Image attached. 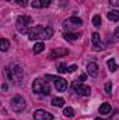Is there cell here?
I'll return each instance as SVG.
<instances>
[{
  "label": "cell",
  "instance_id": "obj_1",
  "mask_svg": "<svg viewBox=\"0 0 119 120\" xmlns=\"http://www.w3.org/2000/svg\"><path fill=\"white\" fill-rule=\"evenodd\" d=\"M52 35H53V30L51 27H42V25H35L28 34L31 41L49 39V38H52Z\"/></svg>",
  "mask_w": 119,
  "mask_h": 120
},
{
  "label": "cell",
  "instance_id": "obj_2",
  "mask_svg": "<svg viewBox=\"0 0 119 120\" xmlns=\"http://www.w3.org/2000/svg\"><path fill=\"white\" fill-rule=\"evenodd\" d=\"M32 91L35 94H41V95H49L51 92V85L46 80L42 78H36L32 84Z\"/></svg>",
  "mask_w": 119,
  "mask_h": 120
},
{
  "label": "cell",
  "instance_id": "obj_3",
  "mask_svg": "<svg viewBox=\"0 0 119 120\" xmlns=\"http://www.w3.org/2000/svg\"><path fill=\"white\" fill-rule=\"evenodd\" d=\"M8 74V78L14 82V84H20L24 78V71L20 66L14 64V66H10V71L7 73Z\"/></svg>",
  "mask_w": 119,
  "mask_h": 120
},
{
  "label": "cell",
  "instance_id": "obj_4",
  "mask_svg": "<svg viewBox=\"0 0 119 120\" xmlns=\"http://www.w3.org/2000/svg\"><path fill=\"white\" fill-rule=\"evenodd\" d=\"M31 24H32V18L30 15H20L17 18V30L21 34H30L28 27Z\"/></svg>",
  "mask_w": 119,
  "mask_h": 120
},
{
  "label": "cell",
  "instance_id": "obj_5",
  "mask_svg": "<svg viewBox=\"0 0 119 120\" xmlns=\"http://www.w3.org/2000/svg\"><path fill=\"white\" fill-rule=\"evenodd\" d=\"M81 24H83V21L79 17H70V18L64 20L62 25H63L64 30H67V32H70V31H74V30H77L79 27H81Z\"/></svg>",
  "mask_w": 119,
  "mask_h": 120
},
{
  "label": "cell",
  "instance_id": "obj_6",
  "mask_svg": "<svg viewBox=\"0 0 119 120\" xmlns=\"http://www.w3.org/2000/svg\"><path fill=\"white\" fill-rule=\"evenodd\" d=\"M11 109L14 112H23L25 109V99L21 96V95H16L13 99H11Z\"/></svg>",
  "mask_w": 119,
  "mask_h": 120
},
{
  "label": "cell",
  "instance_id": "obj_7",
  "mask_svg": "<svg viewBox=\"0 0 119 120\" xmlns=\"http://www.w3.org/2000/svg\"><path fill=\"white\" fill-rule=\"evenodd\" d=\"M46 78H49V80H53V82H55V88L60 92H63V91L67 90V81L64 80V78H60V77H52V75H48Z\"/></svg>",
  "mask_w": 119,
  "mask_h": 120
},
{
  "label": "cell",
  "instance_id": "obj_8",
  "mask_svg": "<svg viewBox=\"0 0 119 120\" xmlns=\"http://www.w3.org/2000/svg\"><path fill=\"white\" fill-rule=\"evenodd\" d=\"M34 120H53V115L44 109H38L34 112Z\"/></svg>",
  "mask_w": 119,
  "mask_h": 120
},
{
  "label": "cell",
  "instance_id": "obj_9",
  "mask_svg": "<svg viewBox=\"0 0 119 120\" xmlns=\"http://www.w3.org/2000/svg\"><path fill=\"white\" fill-rule=\"evenodd\" d=\"M91 42H92V46H94L95 50H104V49H105V45H104V42L101 41V38H99V35H98L97 32L92 34Z\"/></svg>",
  "mask_w": 119,
  "mask_h": 120
},
{
  "label": "cell",
  "instance_id": "obj_10",
  "mask_svg": "<svg viewBox=\"0 0 119 120\" xmlns=\"http://www.w3.org/2000/svg\"><path fill=\"white\" fill-rule=\"evenodd\" d=\"M56 67H58V71H59V73H73V71L77 70V66H76V64L67 66V64H64V63H58Z\"/></svg>",
  "mask_w": 119,
  "mask_h": 120
},
{
  "label": "cell",
  "instance_id": "obj_11",
  "mask_svg": "<svg viewBox=\"0 0 119 120\" xmlns=\"http://www.w3.org/2000/svg\"><path fill=\"white\" fill-rule=\"evenodd\" d=\"M74 90H76L77 94H80V95H83V96H88L90 92H91L90 87L84 85V84H81V82H79V84L76 82V84H74Z\"/></svg>",
  "mask_w": 119,
  "mask_h": 120
},
{
  "label": "cell",
  "instance_id": "obj_12",
  "mask_svg": "<svg viewBox=\"0 0 119 120\" xmlns=\"http://www.w3.org/2000/svg\"><path fill=\"white\" fill-rule=\"evenodd\" d=\"M31 6L34 8H46L51 6V0H34Z\"/></svg>",
  "mask_w": 119,
  "mask_h": 120
},
{
  "label": "cell",
  "instance_id": "obj_13",
  "mask_svg": "<svg viewBox=\"0 0 119 120\" xmlns=\"http://www.w3.org/2000/svg\"><path fill=\"white\" fill-rule=\"evenodd\" d=\"M98 71H99V68H98V64H97V63H88V66H87V73H88L91 77H97V75H98Z\"/></svg>",
  "mask_w": 119,
  "mask_h": 120
},
{
  "label": "cell",
  "instance_id": "obj_14",
  "mask_svg": "<svg viewBox=\"0 0 119 120\" xmlns=\"http://www.w3.org/2000/svg\"><path fill=\"white\" fill-rule=\"evenodd\" d=\"M98 112H99L101 115H108V113L111 112V105H109L108 102H104V103H102V105L99 106Z\"/></svg>",
  "mask_w": 119,
  "mask_h": 120
},
{
  "label": "cell",
  "instance_id": "obj_15",
  "mask_svg": "<svg viewBox=\"0 0 119 120\" xmlns=\"http://www.w3.org/2000/svg\"><path fill=\"white\" fill-rule=\"evenodd\" d=\"M67 53H69L67 49H55L51 53V57H62V56H66Z\"/></svg>",
  "mask_w": 119,
  "mask_h": 120
},
{
  "label": "cell",
  "instance_id": "obj_16",
  "mask_svg": "<svg viewBox=\"0 0 119 120\" xmlns=\"http://www.w3.org/2000/svg\"><path fill=\"white\" fill-rule=\"evenodd\" d=\"M63 38H64L66 41H69V42H74L76 39H79V34H73V32H66V34L63 35Z\"/></svg>",
  "mask_w": 119,
  "mask_h": 120
},
{
  "label": "cell",
  "instance_id": "obj_17",
  "mask_svg": "<svg viewBox=\"0 0 119 120\" xmlns=\"http://www.w3.org/2000/svg\"><path fill=\"white\" fill-rule=\"evenodd\" d=\"M108 18L111 21H119V11L118 10H112L108 13Z\"/></svg>",
  "mask_w": 119,
  "mask_h": 120
},
{
  "label": "cell",
  "instance_id": "obj_18",
  "mask_svg": "<svg viewBox=\"0 0 119 120\" xmlns=\"http://www.w3.org/2000/svg\"><path fill=\"white\" fill-rule=\"evenodd\" d=\"M0 49H1L3 52H7V50L10 49V43H8V41H7L6 38H3V39L0 41Z\"/></svg>",
  "mask_w": 119,
  "mask_h": 120
},
{
  "label": "cell",
  "instance_id": "obj_19",
  "mask_svg": "<svg viewBox=\"0 0 119 120\" xmlns=\"http://www.w3.org/2000/svg\"><path fill=\"white\" fill-rule=\"evenodd\" d=\"M63 105H64V99H63V98H53V99H52V106L62 108Z\"/></svg>",
  "mask_w": 119,
  "mask_h": 120
},
{
  "label": "cell",
  "instance_id": "obj_20",
  "mask_svg": "<svg viewBox=\"0 0 119 120\" xmlns=\"http://www.w3.org/2000/svg\"><path fill=\"white\" fill-rule=\"evenodd\" d=\"M108 68H109V71H116V70H118V64H116L115 59L108 60Z\"/></svg>",
  "mask_w": 119,
  "mask_h": 120
},
{
  "label": "cell",
  "instance_id": "obj_21",
  "mask_svg": "<svg viewBox=\"0 0 119 120\" xmlns=\"http://www.w3.org/2000/svg\"><path fill=\"white\" fill-rule=\"evenodd\" d=\"M44 49H45V45L42 42H38V43L34 45V53H41Z\"/></svg>",
  "mask_w": 119,
  "mask_h": 120
},
{
  "label": "cell",
  "instance_id": "obj_22",
  "mask_svg": "<svg viewBox=\"0 0 119 120\" xmlns=\"http://www.w3.org/2000/svg\"><path fill=\"white\" fill-rule=\"evenodd\" d=\"M101 17L99 15H94L92 17V24H94V27H101Z\"/></svg>",
  "mask_w": 119,
  "mask_h": 120
},
{
  "label": "cell",
  "instance_id": "obj_23",
  "mask_svg": "<svg viewBox=\"0 0 119 120\" xmlns=\"http://www.w3.org/2000/svg\"><path fill=\"white\" fill-rule=\"evenodd\" d=\"M63 113H64V116H67V117H73V115H74V110L71 109V108H64V110H63Z\"/></svg>",
  "mask_w": 119,
  "mask_h": 120
},
{
  "label": "cell",
  "instance_id": "obj_24",
  "mask_svg": "<svg viewBox=\"0 0 119 120\" xmlns=\"http://www.w3.org/2000/svg\"><path fill=\"white\" fill-rule=\"evenodd\" d=\"M16 3H17L18 6H21V7H25V6L28 4V0H16Z\"/></svg>",
  "mask_w": 119,
  "mask_h": 120
},
{
  "label": "cell",
  "instance_id": "obj_25",
  "mask_svg": "<svg viewBox=\"0 0 119 120\" xmlns=\"http://www.w3.org/2000/svg\"><path fill=\"white\" fill-rule=\"evenodd\" d=\"M105 91H107V94H111L112 92V84L111 82H107L105 84Z\"/></svg>",
  "mask_w": 119,
  "mask_h": 120
},
{
  "label": "cell",
  "instance_id": "obj_26",
  "mask_svg": "<svg viewBox=\"0 0 119 120\" xmlns=\"http://www.w3.org/2000/svg\"><path fill=\"white\" fill-rule=\"evenodd\" d=\"M109 3H111L114 7H119V0H109Z\"/></svg>",
  "mask_w": 119,
  "mask_h": 120
},
{
  "label": "cell",
  "instance_id": "obj_27",
  "mask_svg": "<svg viewBox=\"0 0 119 120\" xmlns=\"http://www.w3.org/2000/svg\"><path fill=\"white\" fill-rule=\"evenodd\" d=\"M114 38H115V39H118V38H119V27L114 31Z\"/></svg>",
  "mask_w": 119,
  "mask_h": 120
},
{
  "label": "cell",
  "instance_id": "obj_28",
  "mask_svg": "<svg viewBox=\"0 0 119 120\" xmlns=\"http://www.w3.org/2000/svg\"><path fill=\"white\" fill-rule=\"evenodd\" d=\"M79 80H80L81 82H83V81H86V80H87V74H81V75L79 77Z\"/></svg>",
  "mask_w": 119,
  "mask_h": 120
},
{
  "label": "cell",
  "instance_id": "obj_29",
  "mask_svg": "<svg viewBox=\"0 0 119 120\" xmlns=\"http://www.w3.org/2000/svg\"><path fill=\"white\" fill-rule=\"evenodd\" d=\"M95 120H102V119H101V117H97V119H95Z\"/></svg>",
  "mask_w": 119,
  "mask_h": 120
},
{
  "label": "cell",
  "instance_id": "obj_30",
  "mask_svg": "<svg viewBox=\"0 0 119 120\" xmlns=\"http://www.w3.org/2000/svg\"><path fill=\"white\" fill-rule=\"evenodd\" d=\"M11 120H13V119H11Z\"/></svg>",
  "mask_w": 119,
  "mask_h": 120
}]
</instances>
